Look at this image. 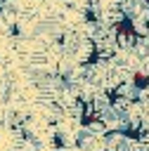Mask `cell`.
Instances as JSON below:
<instances>
[{
    "mask_svg": "<svg viewBox=\"0 0 149 151\" xmlns=\"http://www.w3.org/2000/svg\"><path fill=\"white\" fill-rule=\"evenodd\" d=\"M12 151H28V149H24V146H21V144H17V146H14V149H12Z\"/></svg>",
    "mask_w": 149,
    "mask_h": 151,
    "instance_id": "cell-1",
    "label": "cell"
}]
</instances>
